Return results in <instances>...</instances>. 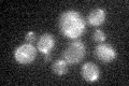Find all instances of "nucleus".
Instances as JSON below:
<instances>
[{"label":"nucleus","mask_w":129,"mask_h":86,"mask_svg":"<svg viewBox=\"0 0 129 86\" xmlns=\"http://www.w3.org/2000/svg\"><path fill=\"white\" fill-rule=\"evenodd\" d=\"M60 34L68 39L75 40L84 35L86 30V22L80 12L68 10L59 16L58 22Z\"/></svg>","instance_id":"obj_1"},{"label":"nucleus","mask_w":129,"mask_h":86,"mask_svg":"<svg viewBox=\"0 0 129 86\" xmlns=\"http://www.w3.org/2000/svg\"><path fill=\"white\" fill-rule=\"evenodd\" d=\"M86 54V46L82 41H73L61 53V58L68 65H76L81 63Z\"/></svg>","instance_id":"obj_2"},{"label":"nucleus","mask_w":129,"mask_h":86,"mask_svg":"<svg viewBox=\"0 0 129 86\" xmlns=\"http://www.w3.org/2000/svg\"><path fill=\"white\" fill-rule=\"evenodd\" d=\"M37 55L38 48L29 43H24L16 47L14 51V59L16 63L21 65L32 64L37 58Z\"/></svg>","instance_id":"obj_3"},{"label":"nucleus","mask_w":129,"mask_h":86,"mask_svg":"<svg viewBox=\"0 0 129 86\" xmlns=\"http://www.w3.org/2000/svg\"><path fill=\"white\" fill-rule=\"evenodd\" d=\"M95 56L102 64H110L117 57V52L108 43H100L95 47Z\"/></svg>","instance_id":"obj_4"},{"label":"nucleus","mask_w":129,"mask_h":86,"mask_svg":"<svg viewBox=\"0 0 129 86\" xmlns=\"http://www.w3.org/2000/svg\"><path fill=\"white\" fill-rule=\"evenodd\" d=\"M81 75L88 83H94L100 77V69L94 63H85L81 68Z\"/></svg>","instance_id":"obj_5"},{"label":"nucleus","mask_w":129,"mask_h":86,"mask_svg":"<svg viewBox=\"0 0 129 86\" xmlns=\"http://www.w3.org/2000/svg\"><path fill=\"white\" fill-rule=\"evenodd\" d=\"M55 43L56 40L54 36L50 32H45V34H42L37 40V48L42 55H44L51 53V51L55 47Z\"/></svg>","instance_id":"obj_6"},{"label":"nucleus","mask_w":129,"mask_h":86,"mask_svg":"<svg viewBox=\"0 0 129 86\" xmlns=\"http://www.w3.org/2000/svg\"><path fill=\"white\" fill-rule=\"evenodd\" d=\"M107 18V11L103 8H95L88 13L86 17V23L90 26H100L106 22Z\"/></svg>","instance_id":"obj_7"},{"label":"nucleus","mask_w":129,"mask_h":86,"mask_svg":"<svg viewBox=\"0 0 129 86\" xmlns=\"http://www.w3.org/2000/svg\"><path fill=\"white\" fill-rule=\"evenodd\" d=\"M52 71L54 74L58 76H62L68 72V64L63 58H59L55 60L52 65Z\"/></svg>","instance_id":"obj_8"},{"label":"nucleus","mask_w":129,"mask_h":86,"mask_svg":"<svg viewBox=\"0 0 129 86\" xmlns=\"http://www.w3.org/2000/svg\"><path fill=\"white\" fill-rule=\"evenodd\" d=\"M92 40L97 43H102V42H106L107 36L101 29L97 28V29H95L94 32H92Z\"/></svg>","instance_id":"obj_9"},{"label":"nucleus","mask_w":129,"mask_h":86,"mask_svg":"<svg viewBox=\"0 0 129 86\" xmlns=\"http://www.w3.org/2000/svg\"><path fill=\"white\" fill-rule=\"evenodd\" d=\"M37 41V35H36L35 31H28L26 34V37H25V42L26 43H29V44H32Z\"/></svg>","instance_id":"obj_10"},{"label":"nucleus","mask_w":129,"mask_h":86,"mask_svg":"<svg viewBox=\"0 0 129 86\" xmlns=\"http://www.w3.org/2000/svg\"><path fill=\"white\" fill-rule=\"evenodd\" d=\"M44 61L45 63H48V61H51L52 60V55H51V53H47V54H44Z\"/></svg>","instance_id":"obj_11"}]
</instances>
